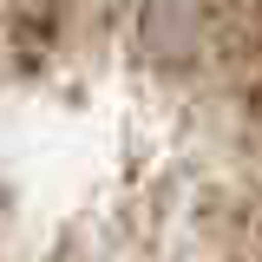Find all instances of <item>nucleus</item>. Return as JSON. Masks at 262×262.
I'll list each match as a JSON object with an SVG mask.
<instances>
[{
    "instance_id": "1",
    "label": "nucleus",
    "mask_w": 262,
    "mask_h": 262,
    "mask_svg": "<svg viewBox=\"0 0 262 262\" xmlns=\"http://www.w3.org/2000/svg\"><path fill=\"white\" fill-rule=\"evenodd\" d=\"M0 262H262V0H0Z\"/></svg>"
}]
</instances>
